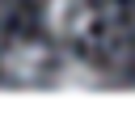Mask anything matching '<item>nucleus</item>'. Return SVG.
Segmentation results:
<instances>
[{
	"instance_id": "obj_1",
	"label": "nucleus",
	"mask_w": 135,
	"mask_h": 131,
	"mask_svg": "<svg viewBox=\"0 0 135 131\" xmlns=\"http://www.w3.org/2000/svg\"><path fill=\"white\" fill-rule=\"evenodd\" d=\"M93 25V4L89 0H51L46 4V30L59 38H84Z\"/></svg>"
},
{
	"instance_id": "obj_2",
	"label": "nucleus",
	"mask_w": 135,
	"mask_h": 131,
	"mask_svg": "<svg viewBox=\"0 0 135 131\" xmlns=\"http://www.w3.org/2000/svg\"><path fill=\"white\" fill-rule=\"evenodd\" d=\"M42 72H46V46H38V42H13L4 51V76L8 80L34 85V80H42Z\"/></svg>"
},
{
	"instance_id": "obj_3",
	"label": "nucleus",
	"mask_w": 135,
	"mask_h": 131,
	"mask_svg": "<svg viewBox=\"0 0 135 131\" xmlns=\"http://www.w3.org/2000/svg\"><path fill=\"white\" fill-rule=\"evenodd\" d=\"M101 85V76L89 68V63H80V59H68L59 72H55V89H63V93H93Z\"/></svg>"
}]
</instances>
